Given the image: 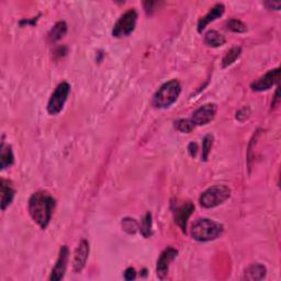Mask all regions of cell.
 Masks as SVG:
<instances>
[{
	"instance_id": "obj_15",
	"label": "cell",
	"mask_w": 281,
	"mask_h": 281,
	"mask_svg": "<svg viewBox=\"0 0 281 281\" xmlns=\"http://www.w3.org/2000/svg\"><path fill=\"white\" fill-rule=\"evenodd\" d=\"M267 275L266 267L262 264H253L247 267L244 272L245 280H262Z\"/></svg>"
},
{
	"instance_id": "obj_10",
	"label": "cell",
	"mask_w": 281,
	"mask_h": 281,
	"mask_svg": "<svg viewBox=\"0 0 281 281\" xmlns=\"http://www.w3.org/2000/svg\"><path fill=\"white\" fill-rule=\"evenodd\" d=\"M68 256H69V252L67 246H62L61 250H59L58 254V258L56 260V264L54 266V268L52 270V273L50 276V280L53 281H58L64 278L66 269H67V263H68Z\"/></svg>"
},
{
	"instance_id": "obj_6",
	"label": "cell",
	"mask_w": 281,
	"mask_h": 281,
	"mask_svg": "<svg viewBox=\"0 0 281 281\" xmlns=\"http://www.w3.org/2000/svg\"><path fill=\"white\" fill-rule=\"evenodd\" d=\"M69 92H71V86L68 83L63 82L56 87L54 92L52 93L48 103V111L50 115L52 116L58 115V113L63 110L66 100L68 98Z\"/></svg>"
},
{
	"instance_id": "obj_21",
	"label": "cell",
	"mask_w": 281,
	"mask_h": 281,
	"mask_svg": "<svg viewBox=\"0 0 281 281\" xmlns=\"http://www.w3.org/2000/svg\"><path fill=\"white\" fill-rule=\"evenodd\" d=\"M140 233L144 237H150L152 235V214L147 212L140 223Z\"/></svg>"
},
{
	"instance_id": "obj_13",
	"label": "cell",
	"mask_w": 281,
	"mask_h": 281,
	"mask_svg": "<svg viewBox=\"0 0 281 281\" xmlns=\"http://www.w3.org/2000/svg\"><path fill=\"white\" fill-rule=\"evenodd\" d=\"M224 10H225V7L223 4H217L216 6H213L211 10L206 13L205 16H203L201 19L199 20L198 31L202 32L205 26L208 25L210 22H213L214 20H217L218 18L222 16L224 13Z\"/></svg>"
},
{
	"instance_id": "obj_16",
	"label": "cell",
	"mask_w": 281,
	"mask_h": 281,
	"mask_svg": "<svg viewBox=\"0 0 281 281\" xmlns=\"http://www.w3.org/2000/svg\"><path fill=\"white\" fill-rule=\"evenodd\" d=\"M204 43L211 48H219L225 43V38L216 30H210L205 33Z\"/></svg>"
},
{
	"instance_id": "obj_3",
	"label": "cell",
	"mask_w": 281,
	"mask_h": 281,
	"mask_svg": "<svg viewBox=\"0 0 281 281\" xmlns=\"http://www.w3.org/2000/svg\"><path fill=\"white\" fill-rule=\"evenodd\" d=\"M182 92V86L177 79L165 83L153 97L152 104L158 109H166L177 101Z\"/></svg>"
},
{
	"instance_id": "obj_5",
	"label": "cell",
	"mask_w": 281,
	"mask_h": 281,
	"mask_svg": "<svg viewBox=\"0 0 281 281\" xmlns=\"http://www.w3.org/2000/svg\"><path fill=\"white\" fill-rule=\"evenodd\" d=\"M137 20V12L134 9H130L119 18L112 30V36L115 38L128 37L134 31Z\"/></svg>"
},
{
	"instance_id": "obj_27",
	"label": "cell",
	"mask_w": 281,
	"mask_h": 281,
	"mask_svg": "<svg viewBox=\"0 0 281 281\" xmlns=\"http://www.w3.org/2000/svg\"><path fill=\"white\" fill-rule=\"evenodd\" d=\"M188 152H189L191 157H195L197 152H198V145L196 143H190L189 146H188Z\"/></svg>"
},
{
	"instance_id": "obj_14",
	"label": "cell",
	"mask_w": 281,
	"mask_h": 281,
	"mask_svg": "<svg viewBox=\"0 0 281 281\" xmlns=\"http://www.w3.org/2000/svg\"><path fill=\"white\" fill-rule=\"evenodd\" d=\"M0 188H2V209L5 211L7 206H9L12 202L13 198H15V189L8 180L2 179V185H0Z\"/></svg>"
},
{
	"instance_id": "obj_18",
	"label": "cell",
	"mask_w": 281,
	"mask_h": 281,
	"mask_svg": "<svg viewBox=\"0 0 281 281\" xmlns=\"http://www.w3.org/2000/svg\"><path fill=\"white\" fill-rule=\"evenodd\" d=\"M240 53H242V49L240 46H234L230 51L226 52V54L224 55L222 59V66L225 67H229L230 65H232L236 59L240 56Z\"/></svg>"
},
{
	"instance_id": "obj_9",
	"label": "cell",
	"mask_w": 281,
	"mask_h": 281,
	"mask_svg": "<svg viewBox=\"0 0 281 281\" xmlns=\"http://www.w3.org/2000/svg\"><path fill=\"white\" fill-rule=\"evenodd\" d=\"M177 255H178V251L172 249V247H167L166 250L162 252L157 260V267H156L158 278L164 279L167 276L170 263L177 257Z\"/></svg>"
},
{
	"instance_id": "obj_8",
	"label": "cell",
	"mask_w": 281,
	"mask_h": 281,
	"mask_svg": "<svg viewBox=\"0 0 281 281\" xmlns=\"http://www.w3.org/2000/svg\"><path fill=\"white\" fill-rule=\"evenodd\" d=\"M280 78V68H273L267 72L264 76L258 78L254 82L251 87L254 91H265L270 89L273 85L279 83Z\"/></svg>"
},
{
	"instance_id": "obj_11",
	"label": "cell",
	"mask_w": 281,
	"mask_h": 281,
	"mask_svg": "<svg viewBox=\"0 0 281 281\" xmlns=\"http://www.w3.org/2000/svg\"><path fill=\"white\" fill-rule=\"evenodd\" d=\"M88 256H89V243L87 242L86 239H83L77 247L75 255H74V262H73L74 271L80 272L84 269V267L86 266V263H87V259H88Z\"/></svg>"
},
{
	"instance_id": "obj_19",
	"label": "cell",
	"mask_w": 281,
	"mask_h": 281,
	"mask_svg": "<svg viewBox=\"0 0 281 281\" xmlns=\"http://www.w3.org/2000/svg\"><path fill=\"white\" fill-rule=\"evenodd\" d=\"M66 32H67V25H66V23L64 21H59L52 28L51 33H50V38L52 41H54V42L58 41V40L64 38Z\"/></svg>"
},
{
	"instance_id": "obj_25",
	"label": "cell",
	"mask_w": 281,
	"mask_h": 281,
	"mask_svg": "<svg viewBox=\"0 0 281 281\" xmlns=\"http://www.w3.org/2000/svg\"><path fill=\"white\" fill-rule=\"evenodd\" d=\"M136 278V270L133 267H129L124 271V279L125 280H134Z\"/></svg>"
},
{
	"instance_id": "obj_12",
	"label": "cell",
	"mask_w": 281,
	"mask_h": 281,
	"mask_svg": "<svg viewBox=\"0 0 281 281\" xmlns=\"http://www.w3.org/2000/svg\"><path fill=\"white\" fill-rule=\"evenodd\" d=\"M193 210H195V205H193L191 202H185L183 204L178 205L175 209V211H173L175 221L184 233H186V231H187L186 230L187 222H188V219L190 218Z\"/></svg>"
},
{
	"instance_id": "obj_17",
	"label": "cell",
	"mask_w": 281,
	"mask_h": 281,
	"mask_svg": "<svg viewBox=\"0 0 281 281\" xmlns=\"http://www.w3.org/2000/svg\"><path fill=\"white\" fill-rule=\"evenodd\" d=\"M13 163H15V156H13L11 146L3 143L2 155H0V165H2V169H5L7 167L11 166Z\"/></svg>"
},
{
	"instance_id": "obj_23",
	"label": "cell",
	"mask_w": 281,
	"mask_h": 281,
	"mask_svg": "<svg viewBox=\"0 0 281 281\" xmlns=\"http://www.w3.org/2000/svg\"><path fill=\"white\" fill-rule=\"evenodd\" d=\"M212 145H213V136L211 134L205 135L202 140V159L204 160V162L209 157Z\"/></svg>"
},
{
	"instance_id": "obj_1",
	"label": "cell",
	"mask_w": 281,
	"mask_h": 281,
	"mask_svg": "<svg viewBox=\"0 0 281 281\" xmlns=\"http://www.w3.org/2000/svg\"><path fill=\"white\" fill-rule=\"evenodd\" d=\"M55 204V199L48 191H37L31 196L28 204V210L33 221L41 229H46L50 224Z\"/></svg>"
},
{
	"instance_id": "obj_2",
	"label": "cell",
	"mask_w": 281,
	"mask_h": 281,
	"mask_svg": "<svg viewBox=\"0 0 281 281\" xmlns=\"http://www.w3.org/2000/svg\"><path fill=\"white\" fill-rule=\"evenodd\" d=\"M224 226L210 219H198L191 226V236L198 242H209L222 235Z\"/></svg>"
},
{
	"instance_id": "obj_20",
	"label": "cell",
	"mask_w": 281,
	"mask_h": 281,
	"mask_svg": "<svg viewBox=\"0 0 281 281\" xmlns=\"http://www.w3.org/2000/svg\"><path fill=\"white\" fill-rule=\"evenodd\" d=\"M175 129L183 133H190L195 130L196 125L191 119H179L175 121Z\"/></svg>"
},
{
	"instance_id": "obj_22",
	"label": "cell",
	"mask_w": 281,
	"mask_h": 281,
	"mask_svg": "<svg viewBox=\"0 0 281 281\" xmlns=\"http://www.w3.org/2000/svg\"><path fill=\"white\" fill-rule=\"evenodd\" d=\"M226 26H227V29H230L231 31L236 32V33H244L247 31L246 24L237 19L229 20V21L226 22Z\"/></svg>"
},
{
	"instance_id": "obj_24",
	"label": "cell",
	"mask_w": 281,
	"mask_h": 281,
	"mask_svg": "<svg viewBox=\"0 0 281 281\" xmlns=\"http://www.w3.org/2000/svg\"><path fill=\"white\" fill-rule=\"evenodd\" d=\"M122 227H123V230L125 232H128L129 234H134L138 229V224L134 219L125 218L122 221Z\"/></svg>"
},
{
	"instance_id": "obj_26",
	"label": "cell",
	"mask_w": 281,
	"mask_h": 281,
	"mask_svg": "<svg viewBox=\"0 0 281 281\" xmlns=\"http://www.w3.org/2000/svg\"><path fill=\"white\" fill-rule=\"evenodd\" d=\"M264 5L270 10H279L280 7H281L280 2H265Z\"/></svg>"
},
{
	"instance_id": "obj_7",
	"label": "cell",
	"mask_w": 281,
	"mask_h": 281,
	"mask_svg": "<svg viewBox=\"0 0 281 281\" xmlns=\"http://www.w3.org/2000/svg\"><path fill=\"white\" fill-rule=\"evenodd\" d=\"M218 107L214 103H206L200 107L195 112L192 113L191 120L195 125H205L210 123L217 115Z\"/></svg>"
},
{
	"instance_id": "obj_4",
	"label": "cell",
	"mask_w": 281,
	"mask_h": 281,
	"mask_svg": "<svg viewBox=\"0 0 281 281\" xmlns=\"http://www.w3.org/2000/svg\"><path fill=\"white\" fill-rule=\"evenodd\" d=\"M231 197V189L224 185L212 186L202 192L200 196L199 202L205 209L216 208V206L224 203Z\"/></svg>"
}]
</instances>
